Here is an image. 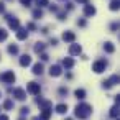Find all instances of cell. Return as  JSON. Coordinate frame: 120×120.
Returning <instances> with one entry per match:
<instances>
[{"instance_id": "1", "label": "cell", "mask_w": 120, "mask_h": 120, "mask_svg": "<svg viewBox=\"0 0 120 120\" xmlns=\"http://www.w3.org/2000/svg\"><path fill=\"white\" fill-rule=\"evenodd\" d=\"M90 113H92V107H90L89 104L81 102V104H77V105H76L74 115H76L79 120H86V118H89V117H90Z\"/></svg>"}, {"instance_id": "2", "label": "cell", "mask_w": 120, "mask_h": 120, "mask_svg": "<svg viewBox=\"0 0 120 120\" xmlns=\"http://www.w3.org/2000/svg\"><path fill=\"white\" fill-rule=\"evenodd\" d=\"M105 68H107V61H105V59H97V61L92 64V71H94L95 74L104 72V71H105Z\"/></svg>"}, {"instance_id": "3", "label": "cell", "mask_w": 120, "mask_h": 120, "mask_svg": "<svg viewBox=\"0 0 120 120\" xmlns=\"http://www.w3.org/2000/svg\"><path fill=\"white\" fill-rule=\"evenodd\" d=\"M0 81H2L4 84H13L15 82V74L13 71H5L0 74Z\"/></svg>"}, {"instance_id": "4", "label": "cell", "mask_w": 120, "mask_h": 120, "mask_svg": "<svg viewBox=\"0 0 120 120\" xmlns=\"http://www.w3.org/2000/svg\"><path fill=\"white\" fill-rule=\"evenodd\" d=\"M118 81H120V79H118V74H113V76H110L107 81L102 82V87H104V89H112L115 84H118Z\"/></svg>"}, {"instance_id": "5", "label": "cell", "mask_w": 120, "mask_h": 120, "mask_svg": "<svg viewBox=\"0 0 120 120\" xmlns=\"http://www.w3.org/2000/svg\"><path fill=\"white\" fill-rule=\"evenodd\" d=\"M5 17H7V20H8V26H10V30H15V31H17V30L20 28V20L15 18L13 15H10V13H7Z\"/></svg>"}, {"instance_id": "6", "label": "cell", "mask_w": 120, "mask_h": 120, "mask_svg": "<svg viewBox=\"0 0 120 120\" xmlns=\"http://www.w3.org/2000/svg\"><path fill=\"white\" fill-rule=\"evenodd\" d=\"M26 90H28L31 95H38V94L41 92V87H40L38 82H28V84H26Z\"/></svg>"}, {"instance_id": "7", "label": "cell", "mask_w": 120, "mask_h": 120, "mask_svg": "<svg viewBox=\"0 0 120 120\" xmlns=\"http://www.w3.org/2000/svg\"><path fill=\"white\" fill-rule=\"evenodd\" d=\"M10 92L13 94V97H15L17 100H25V99H26V92H25L23 89H20V87H17V89H10Z\"/></svg>"}, {"instance_id": "8", "label": "cell", "mask_w": 120, "mask_h": 120, "mask_svg": "<svg viewBox=\"0 0 120 120\" xmlns=\"http://www.w3.org/2000/svg\"><path fill=\"white\" fill-rule=\"evenodd\" d=\"M61 74H63V69H61L59 64H53V66L49 68V76H51V77H59Z\"/></svg>"}, {"instance_id": "9", "label": "cell", "mask_w": 120, "mask_h": 120, "mask_svg": "<svg viewBox=\"0 0 120 120\" xmlns=\"http://www.w3.org/2000/svg\"><path fill=\"white\" fill-rule=\"evenodd\" d=\"M81 53H82V46H81V45L72 43V45L69 46V54H71V56H77V54H81Z\"/></svg>"}, {"instance_id": "10", "label": "cell", "mask_w": 120, "mask_h": 120, "mask_svg": "<svg viewBox=\"0 0 120 120\" xmlns=\"http://www.w3.org/2000/svg\"><path fill=\"white\" fill-rule=\"evenodd\" d=\"M63 40H64L66 43H74L76 35H74L72 31H69V30H68V31H64V33H63Z\"/></svg>"}, {"instance_id": "11", "label": "cell", "mask_w": 120, "mask_h": 120, "mask_svg": "<svg viewBox=\"0 0 120 120\" xmlns=\"http://www.w3.org/2000/svg\"><path fill=\"white\" fill-rule=\"evenodd\" d=\"M31 64V56L30 54H23L22 58H20V66L22 68H28Z\"/></svg>"}, {"instance_id": "12", "label": "cell", "mask_w": 120, "mask_h": 120, "mask_svg": "<svg viewBox=\"0 0 120 120\" xmlns=\"http://www.w3.org/2000/svg\"><path fill=\"white\" fill-rule=\"evenodd\" d=\"M84 15H86V17H94V15H95V7L86 4V7H84Z\"/></svg>"}, {"instance_id": "13", "label": "cell", "mask_w": 120, "mask_h": 120, "mask_svg": "<svg viewBox=\"0 0 120 120\" xmlns=\"http://www.w3.org/2000/svg\"><path fill=\"white\" fill-rule=\"evenodd\" d=\"M26 38H28V31H26L25 28H18V30H17V40L23 41V40H26Z\"/></svg>"}, {"instance_id": "14", "label": "cell", "mask_w": 120, "mask_h": 120, "mask_svg": "<svg viewBox=\"0 0 120 120\" xmlns=\"http://www.w3.org/2000/svg\"><path fill=\"white\" fill-rule=\"evenodd\" d=\"M51 118V109H41L40 120H49Z\"/></svg>"}, {"instance_id": "15", "label": "cell", "mask_w": 120, "mask_h": 120, "mask_svg": "<svg viewBox=\"0 0 120 120\" xmlns=\"http://www.w3.org/2000/svg\"><path fill=\"white\" fill-rule=\"evenodd\" d=\"M33 74H35V76H41V74H43V64H41V63H36V64L33 66Z\"/></svg>"}, {"instance_id": "16", "label": "cell", "mask_w": 120, "mask_h": 120, "mask_svg": "<svg viewBox=\"0 0 120 120\" xmlns=\"http://www.w3.org/2000/svg\"><path fill=\"white\" fill-rule=\"evenodd\" d=\"M45 48H46V45H45V43H41V41H38V43H35V48H33V49H35V53H38V54H40V53H43V51H45Z\"/></svg>"}, {"instance_id": "17", "label": "cell", "mask_w": 120, "mask_h": 120, "mask_svg": "<svg viewBox=\"0 0 120 120\" xmlns=\"http://www.w3.org/2000/svg\"><path fill=\"white\" fill-rule=\"evenodd\" d=\"M63 66H64L66 69H71V68L74 66V59H72V58H64V59H63Z\"/></svg>"}, {"instance_id": "18", "label": "cell", "mask_w": 120, "mask_h": 120, "mask_svg": "<svg viewBox=\"0 0 120 120\" xmlns=\"http://www.w3.org/2000/svg\"><path fill=\"white\" fill-rule=\"evenodd\" d=\"M104 49H105V53H109V54H112V53L115 51V46H113V43H110V41H107V43L104 45Z\"/></svg>"}, {"instance_id": "19", "label": "cell", "mask_w": 120, "mask_h": 120, "mask_svg": "<svg viewBox=\"0 0 120 120\" xmlns=\"http://www.w3.org/2000/svg\"><path fill=\"white\" fill-rule=\"evenodd\" d=\"M56 112L61 113V115L66 113V112H68V104H58V105H56Z\"/></svg>"}, {"instance_id": "20", "label": "cell", "mask_w": 120, "mask_h": 120, "mask_svg": "<svg viewBox=\"0 0 120 120\" xmlns=\"http://www.w3.org/2000/svg\"><path fill=\"white\" fill-rule=\"evenodd\" d=\"M74 95H76V99L82 100V99L86 97V90H84V89H76V90H74Z\"/></svg>"}, {"instance_id": "21", "label": "cell", "mask_w": 120, "mask_h": 120, "mask_svg": "<svg viewBox=\"0 0 120 120\" xmlns=\"http://www.w3.org/2000/svg\"><path fill=\"white\" fill-rule=\"evenodd\" d=\"M118 8H120V0H112V2H110V10L117 12Z\"/></svg>"}, {"instance_id": "22", "label": "cell", "mask_w": 120, "mask_h": 120, "mask_svg": "<svg viewBox=\"0 0 120 120\" xmlns=\"http://www.w3.org/2000/svg\"><path fill=\"white\" fill-rule=\"evenodd\" d=\"M110 117H112V118H117V117H118V104H115V105L110 109Z\"/></svg>"}, {"instance_id": "23", "label": "cell", "mask_w": 120, "mask_h": 120, "mask_svg": "<svg viewBox=\"0 0 120 120\" xmlns=\"http://www.w3.org/2000/svg\"><path fill=\"white\" fill-rule=\"evenodd\" d=\"M4 109H5V110H12V109H13V100L7 99V100L4 102Z\"/></svg>"}, {"instance_id": "24", "label": "cell", "mask_w": 120, "mask_h": 120, "mask_svg": "<svg viewBox=\"0 0 120 120\" xmlns=\"http://www.w3.org/2000/svg\"><path fill=\"white\" fill-rule=\"evenodd\" d=\"M8 53L10 54H18V46L17 45H8Z\"/></svg>"}, {"instance_id": "25", "label": "cell", "mask_w": 120, "mask_h": 120, "mask_svg": "<svg viewBox=\"0 0 120 120\" xmlns=\"http://www.w3.org/2000/svg\"><path fill=\"white\" fill-rule=\"evenodd\" d=\"M41 17H43V12H41V8H36V10L33 12V18H35V20H40Z\"/></svg>"}, {"instance_id": "26", "label": "cell", "mask_w": 120, "mask_h": 120, "mask_svg": "<svg viewBox=\"0 0 120 120\" xmlns=\"http://www.w3.org/2000/svg\"><path fill=\"white\" fill-rule=\"evenodd\" d=\"M7 36H8V33H7L5 30L0 28V41H5V40H7Z\"/></svg>"}, {"instance_id": "27", "label": "cell", "mask_w": 120, "mask_h": 120, "mask_svg": "<svg viewBox=\"0 0 120 120\" xmlns=\"http://www.w3.org/2000/svg\"><path fill=\"white\" fill-rule=\"evenodd\" d=\"M36 5H38V8H43L48 5V0H36Z\"/></svg>"}, {"instance_id": "28", "label": "cell", "mask_w": 120, "mask_h": 120, "mask_svg": "<svg viewBox=\"0 0 120 120\" xmlns=\"http://www.w3.org/2000/svg\"><path fill=\"white\" fill-rule=\"evenodd\" d=\"M28 113H30V109H28V107H22V109H20V115H22V117H25V115H28Z\"/></svg>"}, {"instance_id": "29", "label": "cell", "mask_w": 120, "mask_h": 120, "mask_svg": "<svg viewBox=\"0 0 120 120\" xmlns=\"http://www.w3.org/2000/svg\"><path fill=\"white\" fill-rule=\"evenodd\" d=\"M77 25H79L81 28H84V26H86L87 23H86V20H84V18H81V20H77Z\"/></svg>"}, {"instance_id": "30", "label": "cell", "mask_w": 120, "mask_h": 120, "mask_svg": "<svg viewBox=\"0 0 120 120\" xmlns=\"http://www.w3.org/2000/svg\"><path fill=\"white\" fill-rule=\"evenodd\" d=\"M59 94L61 95H68V87H59Z\"/></svg>"}, {"instance_id": "31", "label": "cell", "mask_w": 120, "mask_h": 120, "mask_svg": "<svg viewBox=\"0 0 120 120\" xmlns=\"http://www.w3.org/2000/svg\"><path fill=\"white\" fill-rule=\"evenodd\" d=\"M40 54H41V56H40V58H41V61H48V59H49V56H48L46 53H40Z\"/></svg>"}, {"instance_id": "32", "label": "cell", "mask_w": 120, "mask_h": 120, "mask_svg": "<svg viewBox=\"0 0 120 120\" xmlns=\"http://www.w3.org/2000/svg\"><path fill=\"white\" fill-rule=\"evenodd\" d=\"M58 18H59V20H66V12H61V13H58Z\"/></svg>"}, {"instance_id": "33", "label": "cell", "mask_w": 120, "mask_h": 120, "mask_svg": "<svg viewBox=\"0 0 120 120\" xmlns=\"http://www.w3.org/2000/svg\"><path fill=\"white\" fill-rule=\"evenodd\" d=\"M30 2H31V0H20V4H22V5H25V7H28V5H30Z\"/></svg>"}, {"instance_id": "34", "label": "cell", "mask_w": 120, "mask_h": 120, "mask_svg": "<svg viewBox=\"0 0 120 120\" xmlns=\"http://www.w3.org/2000/svg\"><path fill=\"white\" fill-rule=\"evenodd\" d=\"M26 28H28V30H36L35 23H28V25H26Z\"/></svg>"}, {"instance_id": "35", "label": "cell", "mask_w": 120, "mask_h": 120, "mask_svg": "<svg viewBox=\"0 0 120 120\" xmlns=\"http://www.w3.org/2000/svg\"><path fill=\"white\" fill-rule=\"evenodd\" d=\"M110 28H112V31H117V28H118V23H117V22H115V23H112V26H110Z\"/></svg>"}, {"instance_id": "36", "label": "cell", "mask_w": 120, "mask_h": 120, "mask_svg": "<svg viewBox=\"0 0 120 120\" xmlns=\"http://www.w3.org/2000/svg\"><path fill=\"white\" fill-rule=\"evenodd\" d=\"M0 13H5V5H4V2H0Z\"/></svg>"}, {"instance_id": "37", "label": "cell", "mask_w": 120, "mask_h": 120, "mask_svg": "<svg viewBox=\"0 0 120 120\" xmlns=\"http://www.w3.org/2000/svg\"><path fill=\"white\" fill-rule=\"evenodd\" d=\"M0 120H8V117L5 113H0Z\"/></svg>"}, {"instance_id": "38", "label": "cell", "mask_w": 120, "mask_h": 120, "mask_svg": "<svg viewBox=\"0 0 120 120\" xmlns=\"http://www.w3.org/2000/svg\"><path fill=\"white\" fill-rule=\"evenodd\" d=\"M49 10H51V12H54V13H56V12H58V7H54V5H51V7H49Z\"/></svg>"}, {"instance_id": "39", "label": "cell", "mask_w": 120, "mask_h": 120, "mask_svg": "<svg viewBox=\"0 0 120 120\" xmlns=\"http://www.w3.org/2000/svg\"><path fill=\"white\" fill-rule=\"evenodd\" d=\"M51 45L56 46V45H58V40H56V38H51Z\"/></svg>"}, {"instance_id": "40", "label": "cell", "mask_w": 120, "mask_h": 120, "mask_svg": "<svg viewBox=\"0 0 120 120\" xmlns=\"http://www.w3.org/2000/svg\"><path fill=\"white\" fill-rule=\"evenodd\" d=\"M66 8H68V10H72V8H74V5H72V4H68V5H66Z\"/></svg>"}, {"instance_id": "41", "label": "cell", "mask_w": 120, "mask_h": 120, "mask_svg": "<svg viewBox=\"0 0 120 120\" xmlns=\"http://www.w3.org/2000/svg\"><path fill=\"white\" fill-rule=\"evenodd\" d=\"M79 4H89V0H77Z\"/></svg>"}, {"instance_id": "42", "label": "cell", "mask_w": 120, "mask_h": 120, "mask_svg": "<svg viewBox=\"0 0 120 120\" xmlns=\"http://www.w3.org/2000/svg\"><path fill=\"white\" fill-rule=\"evenodd\" d=\"M33 120H40V117H33Z\"/></svg>"}, {"instance_id": "43", "label": "cell", "mask_w": 120, "mask_h": 120, "mask_svg": "<svg viewBox=\"0 0 120 120\" xmlns=\"http://www.w3.org/2000/svg\"><path fill=\"white\" fill-rule=\"evenodd\" d=\"M64 120H72V118H64Z\"/></svg>"}, {"instance_id": "44", "label": "cell", "mask_w": 120, "mask_h": 120, "mask_svg": "<svg viewBox=\"0 0 120 120\" xmlns=\"http://www.w3.org/2000/svg\"><path fill=\"white\" fill-rule=\"evenodd\" d=\"M18 120H25V118H23V117H22V118H18Z\"/></svg>"}, {"instance_id": "45", "label": "cell", "mask_w": 120, "mask_h": 120, "mask_svg": "<svg viewBox=\"0 0 120 120\" xmlns=\"http://www.w3.org/2000/svg\"><path fill=\"white\" fill-rule=\"evenodd\" d=\"M0 97H2V92H0Z\"/></svg>"}, {"instance_id": "46", "label": "cell", "mask_w": 120, "mask_h": 120, "mask_svg": "<svg viewBox=\"0 0 120 120\" xmlns=\"http://www.w3.org/2000/svg\"><path fill=\"white\" fill-rule=\"evenodd\" d=\"M0 110H2V109H0Z\"/></svg>"}, {"instance_id": "47", "label": "cell", "mask_w": 120, "mask_h": 120, "mask_svg": "<svg viewBox=\"0 0 120 120\" xmlns=\"http://www.w3.org/2000/svg\"><path fill=\"white\" fill-rule=\"evenodd\" d=\"M61 2H63V0H61Z\"/></svg>"}]
</instances>
